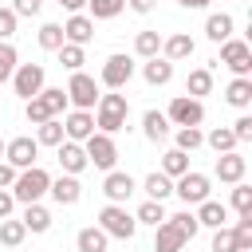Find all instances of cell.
Returning a JSON list of instances; mask_svg holds the SVG:
<instances>
[{"label": "cell", "mask_w": 252, "mask_h": 252, "mask_svg": "<svg viewBox=\"0 0 252 252\" xmlns=\"http://www.w3.org/2000/svg\"><path fill=\"white\" fill-rule=\"evenodd\" d=\"M126 122H130V98L118 94V91L98 94V102H94V126H98V134L114 138L118 130H126Z\"/></svg>", "instance_id": "obj_1"}, {"label": "cell", "mask_w": 252, "mask_h": 252, "mask_svg": "<svg viewBox=\"0 0 252 252\" xmlns=\"http://www.w3.org/2000/svg\"><path fill=\"white\" fill-rule=\"evenodd\" d=\"M47 185H51V173L43 169V165H32V169H20L16 173V181H12V197H16V205H35L43 193H47Z\"/></svg>", "instance_id": "obj_2"}, {"label": "cell", "mask_w": 252, "mask_h": 252, "mask_svg": "<svg viewBox=\"0 0 252 252\" xmlns=\"http://www.w3.org/2000/svg\"><path fill=\"white\" fill-rule=\"evenodd\" d=\"M98 228L114 240H134L138 220H134V213H126V205H102L98 209Z\"/></svg>", "instance_id": "obj_3"}, {"label": "cell", "mask_w": 252, "mask_h": 252, "mask_svg": "<svg viewBox=\"0 0 252 252\" xmlns=\"http://www.w3.org/2000/svg\"><path fill=\"white\" fill-rule=\"evenodd\" d=\"M63 91H67V102L75 110H94V102H98V83L87 71H71V79H67Z\"/></svg>", "instance_id": "obj_4"}, {"label": "cell", "mask_w": 252, "mask_h": 252, "mask_svg": "<svg viewBox=\"0 0 252 252\" xmlns=\"http://www.w3.org/2000/svg\"><path fill=\"white\" fill-rule=\"evenodd\" d=\"M43 87H47V71H43V63H20V67L12 71V91H16L24 102L35 98Z\"/></svg>", "instance_id": "obj_5"}, {"label": "cell", "mask_w": 252, "mask_h": 252, "mask_svg": "<svg viewBox=\"0 0 252 252\" xmlns=\"http://www.w3.org/2000/svg\"><path fill=\"white\" fill-rule=\"evenodd\" d=\"M130 79H134V59L122 55V51L106 55V63H102V71H98V83H102L106 91H122Z\"/></svg>", "instance_id": "obj_6"}, {"label": "cell", "mask_w": 252, "mask_h": 252, "mask_svg": "<svg viewBox=\"0 0 252 252\" xmlns=\"http://www.w3.org/2000/svg\"><path fill=\"white\" fill-rule=\"evenodd\" d=\"M220 63L232 71V79H248L252 75V47L244 39H224L220 43Z\"/></svg>", "instance_id": "obj_7"}, {"label": "cell", "mask_w": 252, "mask_h": 252, "mask_svg": "<svg viewBox=\"0 0 252 252\" xmlns=\"http://www.w3.org/2000/svg\"><path fill=\"white\" fill-rule=\"evenodd\" d=\"M83 150H87V161H91L94 169H106V173H110L114 161H118V146H114L110 134H98V130H94V134L83 142Z\"/></svg>", "instance_id": "obj_8"}, {"label": "cell", "mask_w": 252, "mask_h": 252, "mask_svg": "<svg viewBox=\"0 0 252 252\" xmlns=\"http://www.w3.org/2000/svg\"><path fill=\"white\" fill-rule=\"evenodd\" d=\"M209 189H213V181H209L205 173H197V169H189V173H181V177L173 181V193L185 201V209H189V205L209 201Z\"/></svg>", "instance_id": "obj_9"}, {"label": "cell", "mask_w": 252, "mask_h": 252, "mask_svg": "<svg viewBox=\"0 0 252 252\" xmlns=\"http://www.w3.org/2000/svg\"><path fill=\"white\" fill-rule=\"evenodd\" d=\"M165 118H169V126H201V122H205V102H197V98H189V94H177V98L169 102Z\"/></svg>", "instance_id": "obj_10"}, {"label": "cell", "mask_w": 252, "mask_h": 252, "mask_svg": "<svg viewBox=\"0 0 252 252\" xmlns=\"http://www.w3.org/2000/svg\"><path fill=\"white\" fill-rule=\"evenodd\" d=\"M35 158H39V146H35V138L20 134V138L4 142V161H8L16 173H20V169H32V165H35Z\"/></svg>", "instance_id": "obj_11"}, {"label": "cell", "mask_w": 252, "mask_h": 252, "mask_svg": "<svg viewBox=\"0 0 252 252\" xmlns=\"http://www.w3.org/2000/svg\"><path fill=\"white\" fill-rule=\"evenodd\" d=\"M94 39V20L87 12H75L63 20V43H75V47H87Z\"/></svg>", "instance_id": "obj_12"}, {"label": "cell", "mask_w": 252, "mask_h": 252, "mask_svg": "<svg viewBox=\"0 0 252 252\" xmlns=\"http://www.w3.org/2000/svg\"><path fill=\"white\" fill-rule=\"evenodd\" d=\"M134 189H138V185H134V177H130V173H122V169H110V173L102 177V193H106V205H126Z\"/></svg>", "instance_id": "obj_13"}, {"label": "cell", "mask_w": 252, "mask_h": 252, "mask_svg": "<svg viewBox=\"0 0 252 252\" xmlns=\"http://www.w3.org/2000/svg\"><path fill=\"white\" fill-rule=\"evenodd\" d=\"M94 134V114L91 110H67L63 114V138L67 142H87Z\"/></svg>", "instance_id": "obj_14"}, {"label": "cell", "mask_w": 252, "mask_h": 252, "mask_svg": "<svg viewBox=\"0 0 252 252\" xmlns=\"http://www.w3.org/2000/svg\"><path fill=\"white\" fill-rule=\"evenodd\" d=\"M55 154H59V165H63V173H67V177H79V173L91 165V161H87L83 142H67V138H63V142L55 146Z\"/></svg>", "instance_id": "obj_15"}, {"label": "cell", "mask_w": 252, "mask_h": 252, "mask_svg": "<svg viewBox=\"0 0 252 252\" xmlns=\"http://www.w3.org/2000/svg\"><path fill=\"white\" fill-rule=\"evenodd\" d=\"M224 185H236V181H244V173H248V161H244V154H217V169H213Z\"/></svg>", "instance_id": "obj_16"}, {"label": "cell", "mask_w": 252, "mask_h": 252, "mask_svg": "<svg viewBox=\"0 0 252 252\" xmlns=\"http://www.w3.org/2000/svg\"><path fill=\"white\" fill-rule=\"evenodd\" d=\"M197 51V43H193V35H185V32H173V35H161V59H169V63H181V59H189Z\"/></svg>", "instance_id": "obj_17"}, {"label": "cell", "mask_w": 252, "mask_h": 252, "mask_svg": "<svg viewBox=\"0 0 252 252\" xmlns=\"http://www.w3.org/2000/svg\"><path fill=\"white\" fill-rule=\"evenodd\" d=\"M47 193H51V201L55 205H79V197H83V185H79V177H51V185H47Z\"/></svg>", "instance_id": "obj_18"}, {"label": "cell", "mask_w": 252, "mask_h": 252, "mask_svg": "<svg viewBox=\"0 0 252 252\" xmlns=\"http://www.w3.org/2000/svg\"><path fill=\"white\" fill-rule=\"evenodd\" d=\"M193 217H197V224H201V228H224V220H228V205H220V201H213V197H209V201H201V205H197V213H193Z\"/></svg>", "instance_id": "obj_19"}, {"label": "cell", "mask_w": 252, "mask_h": 252, "mask_svg": "<svg viewBox=\"0 0 252 252\" xmlns=\"http://www.w3.org/2000/svg\"><path fill=\"white\" fill-rule=\"evenodd\" d=\"M185 244H189V240H185L169 220H161V224L154 228V252H185Z\"/></svg>", "instance_id": "obj_20"}, {"label": "cell", "mask_w": 252, "mask_h": 252, "mask_svg": "<svg viewBox=\"0 0 252 252\" xmlns=\"http://www.w3.org/2000/svg\"><path fill=\"white\" fill-rule=\"evenodd\" d=\"M232 28H236V20H232L228 12H209V20H205V35H209L213 43L232 39Z\"/></svg>", "instance_id": "obj_21"}, {"label": "cell", "mask_w": 252, "mask_h": 252, "mask_svg": "<svg viewBox=\"0 0 252 252\" xmlns=\"http://www.w3.org/2000/svg\"><path fill=\"white\" fill-rule=\"evenodd\" d=\"M142 79H146L150 87H165V83L173 79V63H169V59H161V55H154V59H146V63H142Z\"/></svg>", "instance_id": "obj_22"}, {"label": "cell", "mask_w": 252, "mask_h": 252, "mask_svg": "<svg viewBox=\"0 0 252 252\" xmlns=\"http://www.w3.org/2000/svg\"><path fill=\"white\" fill-rule=\"evenodd\" d=\"M185 94L197 98V102H201L205 94H213V71H209V67H193L189 79H185Z\"/></svg>", "instance_id": "obj_23"}, {"label": "cell", "mask_w": 252, "mask_h": 252, "mask_svg": "<svg viewBox=\"0 0 252 252\" xmlns=\"http://www.w3.org/2000/svg\"><path fill=\"white\" fill-rule=\"evenodd\" d=\"M224 102L236 106V110H248L252 106V79H232L224 87Z\"/></svg>", "instance_id": "obj_24"}, {"label": "cell", "mask_w": 252, "mask_h": 252, "mask_svg": "<svg viewBox=\"0 0 252 252\" xmlns=\"http://www.w3.org/2000/svg\"><path fill=\"white\" fill-rule=\"evenodd\" d=\"M142 134H146L150 142H165V138H169V118H165L161 110H146V114H142Z\"/></svg>", "instance_id": "obj_25"}, {"label": "cell", "mask_w": 252, "mask_h": 252, "mask_svg": "<svg viewBox=\"0 0 252 252\" xmlns=\"http://www.w3.org/2000/svg\"><path fill=\"white\" fill-rule=\"evenodd\" d=\"M142 189H146V201H165V197L173 193V181H169L161 169H154V173H146Z\"/></svg>", "instance_id": "obj_26"}, {"label": "cell", "mask_w": 252, "mask_h": 252, "mask_svg": "<svg viewBox=\"0 0 252 252\" xmlns=\"http://www.w3.org/2000/svg\"><path fill=\"white\" fill-rule=\"evenodd\" d=\"M20 220H24V228H28V232H35V236L51 228V213H47L39 201H35V205H24V217H20Z\"/></svg>", "instance_id": "obj_27"}, {"label": "cell", "mask_w": 252, "mask_h": 252, "mask_svg": "<svg viewBox=\"0 0 252 252\" xmlns=\"http://www.w3.org/2000/svg\"><path fill=\"white\" fill-rule=\"evenodd\" d=\"M106 232L98 228V224H87V228H79V236H75V244H79V252H106Z\"/></svg>", "instance_id": "obj_28"}, {"label": "cell", "mask_w": 252, "mask_h": 252, "mask_svg": "<svg viewBox=\"0 0 252 252\" xmlns=\"http://www.w3.org/2000/svg\"><path fill=\"white\" fill-rule=\"evenodd\" d=\"M173 150H181V154H193V150H201L205 146V134H201V126H177L173 130Z\"/></svg>", "instance_id": "obj_29"}, {"label": "cell", "mask_w": 252, "mask_h": 252, "mask_svg": "<svg viewBox=\"0 0 252 252\" xmlns=\"http://www.w3.org/2000/svg\"><path fill=\"white\" fill-rule=\"evenodd\" d=\"M205 146H209L213 154H232L240 142L232 138V130H228V126H213V130L205 134Z\"/></svg>", "instance_id": "obj_30"}, {"label": "cell", "mask_w": 252, "mask_h": 252, "mask_svg": "<svg viewBox=\"0 0 252 252\" xmlns=\"http://www.w3.org/2000/svg\"><path fill=\"white\" fill-rule=\"evenodd\" d=\"M134 55H138V59L161 55V32H138V35H134Z\"/></svg>", "instance_id": "obj_31"}, {"label": "cell", "mask_w": 252, "mask_h": 252, "mask_svg": "<svg viewBox=\"0 0 252 252\" xmlns=\"http://www.w3.org/2000/svg\"><path fill=\"white\" fill-rule=\"evenodd\" d=\"M161 173H165L169 181H177L181 173H189V154H181V150H165V154H161Z\"/></svg>", "instance_id": "obj_32"}, {"label": "cell", "mask_w": 252, "mask_h": 252, "mask_svg": "<svg viewBox=\"0 0 252 252\" xmlns=\"http://www.w3.org/2000/svg\"><path fill=\"white\" fill-rule=\"evenodd\" d=\"M24 236H28L24 220H16V217L0 220V244H4V248H20V244H24Z\"/></svg>", "instance_id": "obj_33"}, {"label": "cell", "mask_w": 252, "mask_h": 252, "mask_svg": "<svg viewBox=\"0 0 252 252\" xmlns=\"http://www.w3.org/2000/svg\"><path fill=\"white\" fill-rule=\"evenodd\" d=\"M59 142H63V122L59 118H47L43 126H35V146H51L55 150Z\"/></svg>", "instance_id": "obj_34"}, {"label": "cell", "mask_w": 252, "mask_h": 252, "mask_svg": "<svg viewBox=\"0 0 252 252\" xmlns=\"http://www.w3.org/2000/svg\"><path fill=\"white\" fill-rule=\"evenodd\" d=\"M134 220H138V224H150V228H158V224L165 220V209H161V201H142V205H138V213H134Z\"/></svg>", "instance_id": "obj_35"}, {"label": "cell", "mask_w": 252, "mask_h": 252, "mask_svg": "<svg viewBox=\"0 0 252 252\" xmlns=\"http://www.w3.org/2000/svg\"><path fill=\"white\" fill-rule=\"evenodd\" d=\"M165 220H169V224H173V228H177V232H181L185 240H193V236L201 232V224H197L193 209H181V213H173V217H165Z\"/></svg>", "instance_id": "obj_36"}, {"label": "cell", "mask_w": 252, "mask_h": 252, "mask_svg": "<svg viewBox=\"0 0 252 252\" xmlns=\"http://www.w3.org/2000/svg\"><path fill=\"white\" fill-rule=\"evenodd\" d=\"M87 8H91V12H87L91 20H114V16L126 8V0H87Z\"/></svg>", "instance_id": "obj_37"}, {"label": "cell", "mask_w": 252, "mask_h": 252, "mask_svg": "<svg viewBox=\"0 0 252 252\" xmlns=\"http://www.w3.org/2000/svg\"><path fill=\"white\" fill-rule=\"evenodd\" d=\"M35 39H39L43 51H59V47H63V24H43V28L35 32Z\"/></svg>", "instance_id": "obj_38"}, {"label": "cell", "mask_w": 252, "mask_h": 252, "mask_svg": "<svg viewBox=\"0 0 252 252\" xmlns=\"http://www.w3.org/2000/svg\"><path fill=\"white\" fill-rule=\"evenodd\" d=\"M55 55H59V63L67 71H83V63H87V47H75V43H63Z\"/></svg>", "instance_id": "obj_39"}, {"label": "cell", "mask_w": 252, "mask_h": 252, "mask_svg": "<svg viewBox=\"0 0 252 252\" xmlns=\"http://www.w3.org/2000/svg\"><path fill=\"white\" fill-rule=\"evenodd\" d=\"M39 98L47 102V110H51L55 118H59V114H67V106H71V102H67V91H63V87H43V91H39Z\"/></svg>", "instance_id": "obj_40"}, {"label": "cell", "mask_w": 252, "mask_h": 252, "mask_svg": "<svg viewBox=\"0 0 252 252\" xmlns=\"http://www.w3.org/2000/svg\"><path fill=\"white\" fill-rule=\"evenodd\" d=\"M232 209H236V217H248L252 213V185L248 181H236L232 185V201H228Z\"/></svg>", "instance_id": "obj_41"}, {"label": "cell", "mask_w": 252, "mask_h": 252, "mask_svg": "<svg viewBox=\"0 0 252 252\" xmlns=\"http://www.w3.org/2000/svg\"><path fill=\"white\" fill-rule=\"evenodd\" d=\"M24 118H28L32 126H43V122H47V118H55V114H51V110H47V102L35 94V98H28V102H24Z\"/></svg>", "instance_id": "obj_42"}, {"label": "cell", "mask_w": 252, "mask_h": 252, "mask_svg": "<svg viewBox=\"0 0 252 252\" xmlns=\"http://www.w3.org/2000/svg\"><path fill=\"white\" fill-rule=\"evenodd\" d=\"M209 252H240V244H236V236H232L228 224L224 228H213V248Z\"/></svg>", "instance_id": "obj_43"}, {"label": "cell", "mask_w": 252, "mask_h": 252, "mask_svg": "<svg viewBox=\"0 0 252 252\" xmlns=\"http://www.w3.org/2000/svg\"><path fill=\"white\" fill-rule=\"evenodd\" d=\"M16 67H20V55H16V47H12V43H0V83H8Z\"/></svg>", "instance_id": "obj_44"}, {"label": "cell", "mask_w": 252, "mask_h": 252, "mask_svg": "<svg viewBox=\"0 0 252 252\" xmlns=\"http://www.w3.org/2000/svg\"><path fill=\"white\" fill-rule=\"evenodd\" d=\"M232 236H236L240 252H252V213H248V217H240V220L232 224Z\"/></svg>", "instance_id": "obj_45"}, {"label": "cell", "mask_w": 252, "mask_h": 252, "mask_svg": "<svg viewBox=\"0 0 252 252\" xmlns=\"http://www.w3.org/2000/svg\"><path fill=\"white\" fill-rule=\"evenodd\" d=\"M16 20H20V16H16L12 8H0V43H8V39L16 35Z\"/></svg>", "instance_id": "obj_46"}, {"label": "cell", "mask_w": 252, "mask_h": 252, "mask_svg": "<svg viewBox=\"0 0 252 252\" xmlns=\"http://www.w3.org/2000/svg\"><path fill=\"white\" fill-rule=\"evenodd\" d=\"M228 130H232V138H236V142H252V114H240Z\"/></svg>", "instance_id": "obj_47"}, {"label": "cell", "mask_w": 252, "mask_h": 252, "mask_svg": "<svg viewBox=\"0 0 252 252\" xmlns=\"http://www.w3.org/2000/svg\"><path fill=\"white\" fill-rule=\"evenodd\" d=\"M39 8H43V0H12L16 16H39Z\"/></svg>", "instance_id": "obj_48"}, {"label": "cell", "mask_w": 252, "mask_h": 252, "mask_svg": "<svg viewBox=\"0 0 252 252\" xmlns=\"http://www.w3.org/2000/svg\"><path fill=\"white\" fill-rule=\"evenodd\" d=\"M12 209H16V197H12L8 189H0V220H8V217H12Z\"/></svg>", "instance_id": "obj_49"}, {"label": "cell", "mask_w": 252, "mask_h": 252, "mask_svg": "<svg viewBox=\"0 0 252 252\" xmlns=\"http://www.w3.org/2000/svg\"><path fill=\"white\" fill-rule=\"evenodd\" d=\"M154 4H158V0H126V8H130V12H138V16H150V12H154Z\"/></svg>", "instance_id": "obj_50"}, {"label": "cell", "mask_w": 252, "mask_h": 252, "mask_svg": "<svg viewBox=\"0 0 252 252\" xmlns=\"http://www.w3.org/2000/svg\"><path fill=\"white\" fill-rule=\"evenodd\" d=\"M12 181H16V169L8 161H0V189H12Z\"/></svg>", "instance_id": "obj_51"}, {"label": "cell", "mask_w": 252, "mask_h": 252, "mask_svg": "<svg viewBox=\"0 0 252 252\" xmlns=\"http://www.w3.org/2000/svg\"><path fill=\"white\" fill-rule=\"evenodd\" d=\"M59 4H63V8H67V12H71V16H75V12H83V8H87V0H59Z\"/></svg>", "instance_id": "obj_52"}, {"label": "cell", "mask_w": 252, "mask_h": 252, "mask_svg": "<svg viewBox=\"0 0 252 252\" xmlns=\"http://www.w3.org/2000/svg\"><path fill=\"white\" fill-rule=\"evenodd\" d=\"M177 4H185V8H197V12H201V8H209L213 0H177Z\"/></svg>", "instance_id": "obj_53"}, {"label": "cell", "mask_w": 252, "mask_h": 252, "mask_svg": "<svg viewBox=\"0 0 252 252\" xmlns=\"http://www.w3.org/2000/svg\"><path fill=\"white\" fill-rule=\"evenodd\" d=\"M0 161H4V138H0Z\"/></svg>", "instance_id": "obj_54"}]
</instances>
